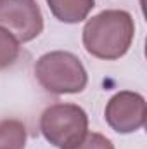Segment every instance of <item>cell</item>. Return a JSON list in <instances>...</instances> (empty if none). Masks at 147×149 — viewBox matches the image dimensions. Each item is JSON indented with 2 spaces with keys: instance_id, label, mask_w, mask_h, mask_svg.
Segmentation results:
<instances>
[{
  "instance_id": "cell-5",
  "label": "cell",
  "mask_w": 147,
  "mask_h": 149,
  "mask_svg": "<svg viewBox=\"0 0 147 149\" xmlns=\"http://www.w3.org/2000/svg\"><path fill=\"white\" fill-rule=\"evenodd\" d=\"M147 106L144 95L132 90L114 94L106 104V121L118 134H133L146 123Z\"/></svg>"
},
{
  "instance_id": "cell-6",
  "label": "cell",
  "mask_w": 147,
  "mask_h": 149,
  "mask_svg": "<svg viewBox=\"0 0 147 149\" xmlns=\"http://www.w3.org/2000/svg\"><path fill=\"white\" fill-rule=\"evenodd\" d=\"M47 5L55 19L66 24H76L87 19L95 7V0H47Z\"/></svg>"
},
{
  "instance_id": "cell-8",
  "label": "cell",
  "mask_w": 147,
  "mask_h": 149,
  "mask_svg": "<svg viewBox=\"0 0 147 149\" xmlns=\"http://www.w3.org/2000/svg\"><path fill=\"white\" fill-rule=\"evenodd\" d=\"M19 50H21L19 40L7 30L0 28V70L12 66L19 57Z\"/></svg>"
},
{
  "instance_id": "cell-2",
  "label": "cell",
  "mask_w": 147,
  "mask_h": 149,
  "mask_svg": "<svg viewBox=\"0 0 147 149\" xmlns=\"http://www.w3.org/2000/svg\"><path fill=\"white\" fill-rule=\"evenodd\" d=\"M35 78L42 88L54 95L80 94L88 83V74L78 56L68 50H52L38 57Z\"/></svg>"
},
{
  "instance_id": "cell-3",
  "label": "cell",
  "mask_w": 147,
  "mask_h": 149,
  "mask_svg": "<svg viewBox=\"0 0 147 149\" xmlns=\"http://www.w3.org/2000/svg\"><path fill=\"white\" fill-rule=\"evenodd\" d=\"M40 130L43 137L55 148L71 149L88 134V116L85 109L71 102H57L40 116Z\"/></svg>"
},
{
  "instance_id": "cell-4",
  "label": "cell",
  "mask_w": 147,
  "mask_h": 149,
  "mask_svg": "<svg viewBox=\"0 0 147 149\" xmlns=\"http://www.w3.org/2000/svg\"><path fill=\"white\" fill-rule=\"evenodd\" d=\"M0 28L19 43L31 42L43 31V14L37 0H0Z\"/></svg>"
},
{
  "instance_id": "cell-1",
  "label": "cell",
  "mask_w": 147,
  "mask_h": 149,
  "mask_svg": "<svg viewBox=\"0 0 147 149\" xmlns=\"http://www.w3.org/2000/svg\"><path fill=\"white\" fill-rule=\"evenodd\" d=\"M135 38V23L128 10L107 9L87 21L81 31L85 50L102 61L123 57Z\"/></svg>"
},
{
  "instance_id": "cell-9",
  "label": "cell",
  "mask_w": 147,
  "mask_h": 149,
  "mask_svg": "<svg viewBox=\"0 0 147 149\" xmlns=\"http://www.w3.org/2000/svg\"><path fill=\"white\" fill-rule=\"evenodd\" d=\"M71 149H114V144L111 142V139H107L102 134L97 132H88L85 135V139Z\"/></svg>"
},
{
  "instance_id": "cell-7",
  "label": "cell",
  "mask_w": 147,
  "mask_h": 149,
  "mask_svg": "<svg viewBox=\"0 0 147 149\" xmlns=\"http://www.w3.org/2000/svg\"><path fill=\"white\" fill-rule=\"evenodd\" d=\"M26 137V127L23 121L14 118L0 120V149H24Z\"/></svg>"
}]
</instances>
